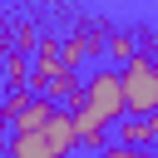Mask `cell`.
I'll return each mask as SVG.
<instances>
[{"instance_id": "obj_1", "label": "cell", "mask_w": 158, "mask_h": 158, "mask_svg": "<svg viewBox=\"0 0 158 158\" xmlns=\"http://www.w3.org/2000/svg\"><path fill=\"white\" fill-rule=\"evenodd\" d=\"M5 148L20 153V158H59V153H69V148H74L69 109L54 104V114H49L44 123H35V128H15V133L5 138Z\"/></svg>"}, {"instance_id": "obj_2", "label": "cell", "mask_w": 158, "mask_h": 158, "mask_svg": "<svg viewBox=\"0 0 158 158\" xmlns=\"http://www.w3.org/2000/svg\"><path fill=\"white\" fill-rule=\"evenodd\" d=\"M118 89H123V114H158V64L148 54H128L118 64Z\"/></svg>"}, {"instance_id": "obj_3", "label": "cell", "mask_w": 158, "mask_h": 158, "mask_svg": "<svg viewBox=\"0 0 158 158\" xmlns=\"http://www.w3.org/2000/svg\"><path fill=\"white\" fill-rule=\"evenodd\" d=\"M69 104H79V109H89V114H99L104 123H114L118 114H123V89H118V69H94L79 89H74V99Z\"/></svg>"}, {"instance_id": "obj_4", "label": "cell", "mask_w": 158, "mask_h": 158, "mask_svg": "<svg viewBox=\"0 0 158 158\" xmlns=\"http://www.w3.org/2000/svg\"><path fill=\"white\" fill-rule=\"evenodd\" d=\"M128 54H133V40H128V35H114V40H109V59H114V64H123Z\"/></svg>"}, {"instance_id": "obj_5", "label": "cell", "mask_w": 158, "mask_h": 158, "mask_svg": "<svg viewBox=\"0 0 158 158\" xmlns=\"http://www.w3.org/2000/svg\"><path fill=\"white\" fill-rule=\"evenodd\" d=\"M0 153H5V133H0Z\"/></svg>"}]
</instances>
